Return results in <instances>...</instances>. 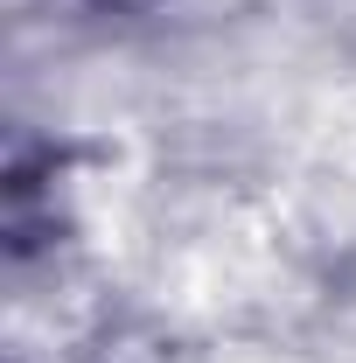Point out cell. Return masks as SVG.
I'll return each instance as SVG.
<instances>
[{
  "label": "cell",
  "instance_id": "6da1fadb",
  "mask_svg": "<svg viewBox=\"0 0 356 363\" xmlns=\"http://www.w3.org/2000/svg\"><path fill=\"white\" fill-rule=\"evenodd\" d=\"M70 7H84V14H140L154 0H70Z\"/></svg>",
  "mask_w": 356,
  "mask_h": 363
}]
</instances>
